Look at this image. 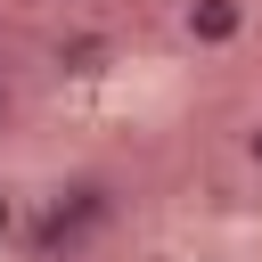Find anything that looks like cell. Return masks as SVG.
Listing matches in <instances>:
<instances>
[{"label":"cell","instance_id":"1","mask_svg":"<svg viewBox=\"0 0 262 262\" xmlns=\"http://www.w3.org/2000/svg\"><path fill=\"white\" fill-rule=\"evenodd\" d=\"M106 221H115V188H106L98 172H74L66 188H49V196H41V246H49V254H57V246H66V254H74V246H90Z\"/></svg>","mask_w":262,"mask_h":262},{"label":"cell","instance_id":"2","mask_svg":"<svg viewBox=\"0 0 262 262\" xmlns=\"http://www.w3.org/2000/svg\"><path fill=\"white\" fill-rule=\"evenodd\" d=\"M172 33H180V49L221 57V49L246 41V0H180L172 8Z\"/></svg>","mask_w":262,"mask_h":262},{"label":"cell","instance_id":"3","mask_svg":"<svg viewBox=\"0 0 262 262\" xmlns=\"http://www.w3.org/2000/svg\"><path fill=\"white\" fill-rule=\"evenodd\" d=\"M237 156H246V172L262 180V106H254V115H246V131H237Z\"/></svg>","mask_w":262,"mask_h":262}]
</instances>
